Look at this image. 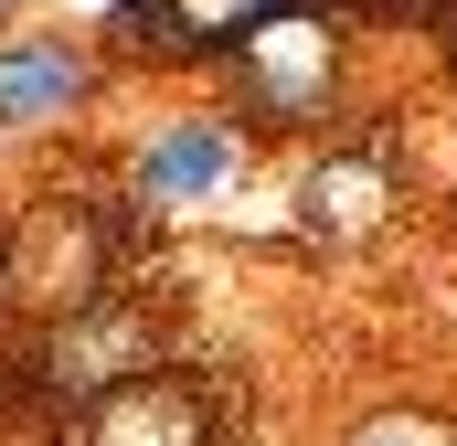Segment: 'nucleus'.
Wrapping results in <instances>:
<instances>
[{"mask_svg": "<svg viewBox=\"0 0 457 446\" xmlns=\"http://www.w3.org/2000/svg\"><path fill=\"white\" fill-rule=\"evenodd\" d=\"M234 75H245V107L255 117H320V96L341 86V32L287 0L255 32H234Z\"/></svg>", "mask_w": 457, "mask_h": 446, "instance_id": "obj_1", "label": "nucleus"}, {"mask_svg": "<svg viewBox=\"0 0 457 446\" xmlns=\"http://www.w3.org/2000/svg\"><path fill=\"white\" fill-rule=\"evenodd\" d=\"M86 446H213V415H203L192 383H170V372H128V383L96 393Z\"/></svg>", "mask_w": 457, "mask_h": 446, "instance_id": "obj_2", "label": "nucleus"}, {"mask_svg": "<svg viewBox=\"0 0 457 446\" xmlns=\"http://www.w3.org/2000/svg\"><path fill=\"white\" fill-rule=\"evenodd\" d=\"M64 107H86V54H64V43H0V128H43Z\"/></svg>", "mask_w": 457, "mask_h": 446, "instance_id": "obj_3", "label": "nucleus"}, {"mask_svg": "<svg viewBox=\"0 0 457 446\" xmlns=\"http://www.w3.org/2000/svg\"><path fill=\"white\" fill-rule=\"evenodd\" d=\"M224 170H234L224 128H203V117H192V128H160V138L138 149V202H203Z\"/></svg>", "mask_w": 457, "mask_h": 446, "instance_id": "obj_4", "label": "nucleus"}, {"mask_svg": "<svg viewBox=\"0 0 457 446\" xmlns=\"http://www.w3.org/2000/svg\"><path fill=\"white\" fill-rule=\"evenodd\" d=\"M266 11H287V0H138V11H117V32H149L170 54H224L234 32H255Z\"/></svg>", "mask_w": 457, "mask_h": 446, "instance_id": "obj_5", "label": "nucleus"}, {"mask_svg": "<svg viewBox=\"0 0 457 446\" xmlns=\"http://www.w3.org/2000/svg\"><path fill=\"white\" fill-rule=\"evenodd\" d=\"M372 202H383V181H372V160H330V170H320V181H309V223H320V234H361V223H372Z\"/></svg>", "mask_w": 457, "mask_h": 446, "instance_id": "obj_6", "label": "nucleus"}, {"mask_svg": "<svg viewBox=\"0 0 457 446\" xmlns=\"http://www.w3.org/2000/svg\"><path fill=\"white\" fill-rule=\"evenodd\" d=\"M351 446H457V425L447 415H372Z\"/></svg>", "mask_w": 457, "mask_h": 446, "instance_id": "obj_7", "label": "nucleus"}, {"mask_svg": "<svg viewBox=\"0 0 457 446\" xmlns=\"http://www.w3.org/2000/svg\"><path fill=\"white\" fill-rule=\"evenodd\" d=\"M0 277H11V234H0Z\"/></svg>", "mask_w": 457, "mask_h": 446, "instance_id": "obj_8", "label": "nucleus"}, {"mask_svg": "<svg viewBox=\"0 0 457 446\" xmlns=\"http://www.w3.org/2000/svg\"><path fill=\"white\" fill-rule=\"evenodd\" d=\"M0 11H11V0H0Z\"/></svg>", "mask_w": 457, "mask_h": 446, "instance_id": "obj_9", "label": "nucleus"}]
</instances>
